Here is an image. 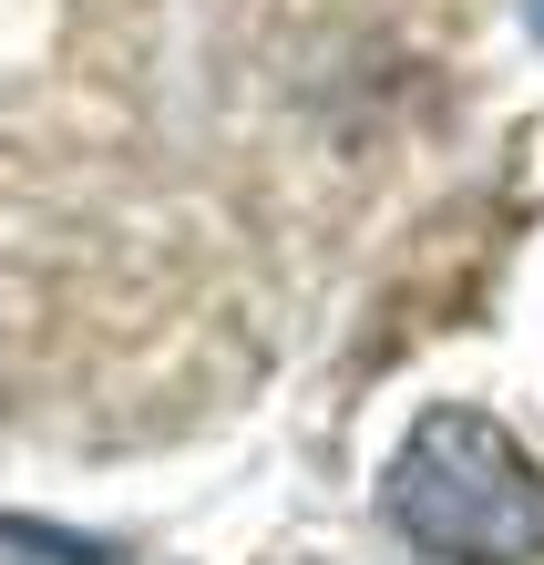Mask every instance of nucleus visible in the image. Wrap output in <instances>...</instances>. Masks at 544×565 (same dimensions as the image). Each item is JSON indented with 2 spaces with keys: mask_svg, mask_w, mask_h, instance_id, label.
I'll list each match as a JSON object with an SVG mask.
<instances>
[{
  "mask_svg": "<svg viewBox=\"0 0 544 565\" xmlns=\"http://www.w3.org/2000/svg\"><path fill=\"white\" fill-rule=\"evenodd\" d=\"M381 514L441 565H524L544 555V473L524 462V443L493 412L441 402L401 431Z\"/></svg>",
  "mask_w": 544,
  "mask_h": 565,
  "instance_id": "obj_1",
  "label": "nucleus"
},
{
  "mask_svg": "<svg viewBox=\"0 0 544 565\" xmlns=\"http://www.w3.org/2000/svg\"><path fill=\"white\" fill-rule=\"evenodd\" d=\"M524 21H534V42H544V0H524Z\"/></svg>",
  "mask_w": 544,
  "mask_h": 565,
  "instance_id": "obj_2",
  "label": "nucleus"
}]
</instances>
